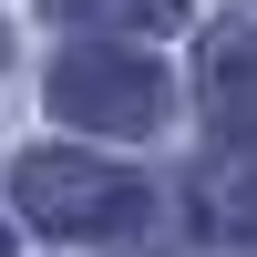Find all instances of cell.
Wrapping results in <instances>:
<instances>
[{
    "label": "cell",
    "mask_w": 257,
    "mask_h": 257,
    "mask_svg": "<svg viewBox=\"0 0 257 257\" xmlns=\"http://www.w3.org/2000/svg\"><path fill=\"white\" fill-rule=\"evenodd\" d=\"M52 113L93 123V134H155L165 123V72L144 52H113V41H72L52 62Z\"/></svg>",
    "instance_id": "7a4b0ae2"
},
{
    "label": "cell",
    "mask_w": 257,
    "mask_h": 257,
    "mask_svg": "<svg viewBox=\"0 0 257 257\" xmlns=\"http://www.w3.org/2000/svg\"><path fill=\"white\" fill-rule=\"evenodd\" d=\"M196 216L216 226V237H257V155H226L216 175H206V196H196Z\"/></svg>",
    "instance_id": "277c9868"
},
{
    "label": "cell",
    "mask_w": 257,
    "mask_h": 257,
    "mask_svg": "<svg viewBox=\"0 0 257 257\" xmlns=\"http://www.w3.org/2000/svg\"><path fill=\"white\" fill-rule=\"evenodd\" d=\"M0 257H11V237H0Z\"/></svg>",
    "instance_id": "52a82bcc"
},
{
    "label": "cell",
    "mask_w": 257,
    "mask_h": 257,
    "mask_svg": "<svg viewBox=\"0 0 257 257\" xmlns=\"http://www.w3.org/2000/svg\"><path fill=\"white\" fill-rule=\"evenodd\" d=\"M11 206L41 237H103V226L134 216V175H113L103 155H72V144H41V155H21Z\"/></svg>",
    "instance_id": "6da1fadb"
},
{
    "label": "cell",
    "mask_w": 257,
    "mask_h": 257,
    "mask_svg": "<svg viewBox=\"0 0 257 257\" xmlns=\"http://www.w3.org/2000/svg\"><path fill=\"white\" fill-rule=\"evenodd\" d=\"M72 11H113L123 31H165V21H185V0H72Z\"/></svg>",
    "instance_id": "5b68a950"
},
{
    "label": "cell",
    "mask_w": 257,
    "mask_h": 257,
    "mask_svg": "<svg viewBox=\"0 0 257 257\" xmlns=\"http://www.w3.org/2000/svg\"><path fill=\"white\" fill-rule=\"evenodd\" d=\"M196 113L216 123L226 144L257 134V31L247 21H216V31L196 41Z\"/></svg>",
    "instance_id": "3957f363"
},
{
    "label": "cell",
    "mask_w": 257,
    "mask_h": 257,
    "mask_svg": "<svg viewBox=\"0 0 257 257\" xmlns=\"http://www.w3.org/2000/svg\"><path fill=\"white\" fill-rule=\"evenodd\" d=\"M0 62H11V41H0Z\"/></svg>",
    "instance_id": "8992f818"
}]
</instances>
